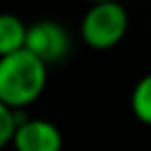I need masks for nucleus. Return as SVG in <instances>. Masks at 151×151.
<instances>
[{"label":"nucleus","instance_id":"nucleus-1","mask_svg":"<svg viewBox=\"0 0 151 151\" xmlns=\"http://www.w3.org/2000/svg\"><path fill=\"white\" fill-rule=\"evenodd\" d=\"M48 83V66L25 48L0 56V101L21 110L37 101Z\"/></svg>","mask_w":151,"mask_h":151},{"label":"nucleus","instance_id":"nucleus-2","mask_svg":"<svg viewBox=\"0 0 151 151\" xmlns=\"http://www.w3.org/2000/svg\"><path fill=\"white\" fill-rule=\"evenodd\" d=\"M128 15L118 0L97 2L85 13L81 21V37L93 50L114 48L126 33Z\"/></svg>","mask_w":151,"mask_h":151},{"label":"nucleus","instance_id":"nucleus-3","mask_svg":"<svg viewBox=\"0 0 151 151\" xmlns=\"http://www.w3.org/2000/svg\"><path fill=\"white\" fill-rule=\"evenodd\" d=\"M25 50L31 52L46 66L58 64L70 54V35L66 27L60 25L58 21H50V19L35 21L27 25Z\"/></svg>","mask_w":151,"mask_h":151},{"label":"nucleus","instance_id":"nucleus-4","mask_svg":"<svg viewBox=\"0 0 151 151\" xmlns=\"http://www.w3.org/2000/svg\"><path fill=\"white\" fill-rule=\"evenodd\" d=\"M11 145L15 151H62V134L56 124L42 118H29L19 120Z\"/></svg>","mask_w":151,"mask_h":151},{"label":"nucleus","instance_id":"nucleus-5","mask_svg":"<svg viewBox=\"0 0 151 151\" xmlns=\"http://www.w3.org/2000/svg\"><path fill=\"white\" fill-rule=\"evenodd\" d=\"M27 25L13 13H0V56H9L25 48Z\"/></svg>","mask_w":151,"mask_h":151},{"label":"nucleus","instance_id":"nucleus-6","mask_svg":"<svg viewBox=\"0 0 151 151\" xmlns=\"http://www.w3.org/2000/svg\"><path fill=\"white\" fill-rule=\"evenodd\" d=\"M130 108H132V114L143 124H149L151 126V75L143 77L137 83V87L132 89Z\"/></svg>","mask_w":151,"mask_h":151},{"label":"nucleus","instance_id":"nucleus-7","mask_svg":"<svg viewBox=\"0 0 151 151\" xmlns=\"http://www.w3.org/2000/svg\"><path fill=\"white\" fill-rule=\"evenodd\" d=\"M17 124H19L17 110L9 108L4 101H0V149L6 147V145H11Z\"/></svg>","mask_w":151,"mask_h":151},{"label":"nucleus","instance_id":"nucleus-8","mask_svg":"<svg viewBox=\"0 0 151 151\" xmlns=\"http://www.w3.org/2000/svg\"><path fill=\"white\" fill-rule=\"evenodd\" d=\"M87 2H91V4H97V2H112V0H87Z\"/></svg>","mask_w":151,"mask_h":151}]
</instances>
